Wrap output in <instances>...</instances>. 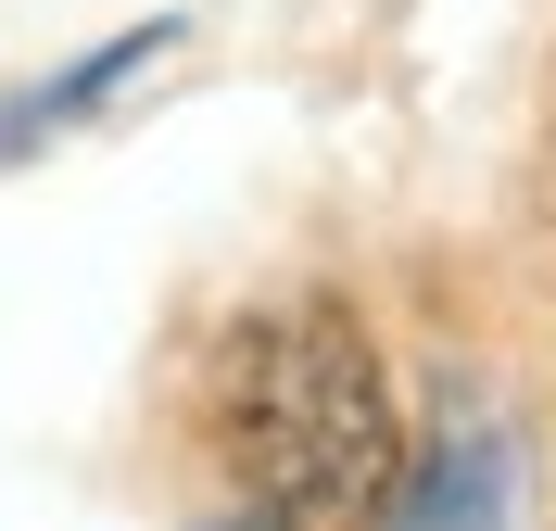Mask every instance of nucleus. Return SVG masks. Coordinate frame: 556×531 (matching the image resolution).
<instances>
[{
	"instance_id": "1",
	"label": "nucleus",
	"mask_w": 556,
	"mask_h": 531,
	"mask_svg": "<svg viewBox=\"0 0 556 531\" xmlns=\"http://www.w3.org/2000/svg\"><path fill=\"white\" fill-rule=\"evenodd\" d=\"M228 468L266 531H380L405 494L380 342L354 304H278L228 342Z\"/></svg>"
},
{
	"instance_id": "2",
	"label": "nucleus",
	"mask_w": 556,
	"mask_h": 531,
	"mask_svg": "<svg viewBox=\"0 0 556 531\" xmlns=\"http://www.w3.org/2000/svg\"><path fill=\"white\" fill-rule=\"evenodd\" d=\"M380 531H531V468H519V430L506 418H455L430 456L405 468Z\"/></svg>"
},
{
	"instance_id": "3",
	"label": "nucleus",
	"mask_w": 556,
	"mask_h": 531,
	"mask_svg": "<svg viewBox=\"0 0 556 531\" xmlns=\"http://www.w3.org/2000/svg\"><path fill=\"white\" fill-rule=\"evenodd\" d=\"M228 531H266V519H228Z\"/></svg>"
}]
</instances>
